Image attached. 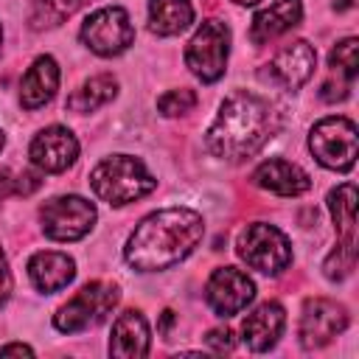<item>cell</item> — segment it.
<instances>
[{"instance_id": "6da1fadb", "label": "cell", "mask_w": 359, "mask_h": 359, "mask_svg": "<svg viewBox=\"0 0 359 359\" xmlns=\"http://www.w3.org/2000/svg\"><path fill=\"white\" fill-rule=\"evenodd\" d=\"M205 236V222L191 208L149 213L126 241V264L137 272H160L185 261Z\"/></svg>"}, {"instance_id": "7a4b0ae2", "label": "cell", "mask_w": 359, "mask_h": 359, "mask_svg": "<svg viewBox=\"0 0 359 359\" xmlns=\"http://www.w3.org/2000/svg\"><path fill=\"white\" fill-rule=\"evenodd\" d=\"M275 129H278L275 107L258 93L236 90L222 101L205 135V146L213 157L238 163L261 151V146L275 135Z\"/></svg>"}, {"instance_id": "3957f363", "label": "cell", "mask_w": 359, "mask_h": 359, "mask_svg": "<svg viewBox=\"0 0 359 359\" xmlns=\"http://www.w3.org/2000/svg\"><path fill=\"white\" fill-rule=\"evenodd\" d=\"M90 188L98 199L109 205H129L157 188V180L146 171V165L137 157L129 154H112L104 157L90 171Z\"/></svg>"}, {"instance_id": "277c9868", "label": "cell", "mask_w": 359, "mask_h": 359, "mask_svg": "<svg viewBox=\"0 0 359 359\" xmlns=\"http://www.w3.org/2000/svg\"><path fill=\"white\" fill-rule=\"evenodd\" d=\"M309 149L314 160L331 171H351L356 163V123L342 115H328L311 126Z\"/></svg>"}, {"instance_id": "5b68a950", "label": "cell", "mask_w": 359, "mask_h": 359, "mask_svg": "<svg viewBox=\"0 0 359 359\" xmlns=\"http://www.w3.org/2000/svg\"><path fill=\"white\" fill-rule=\"evenodd\" d=\"M236 247H238V258L264 275H280L292 261L289 238L275 224H266V222L247 224Z\"/></svg>"}, {"instance_id": "8992f818", "label": "cell", "mask_w": 359, "mask_h": 359, "mask_svg": "<svg viewBox=\"0 0 359 359\" xmlns=\"http://www.w3.org/2000/svg\"><path fill=\"white\" fill-rule=\"evenodd\" d=\"M230 53V28L222 20H205L185 45V65L196 79L213 84L224 76Z\"/></svg>"}, {"instance_id": "52a82bcc", "label": "cell", "mask_w": 359, "mask_h": 359, "mask_svg": "<svg viewBox=\"0 0 359 359\" xmlns=\"http://www.w3.org/2000/svg\"><path fill=\"white\" fill-rule=\"evenodd\" d=\"M118 286L115 283H107V280H93L87 286H81L76 292L73 300H67L56 314H53V325L62 331V334H76V331H84L90 325H98L109 311L112 306L118 303Z\"/></svg>"}, {"instance_id": "ba28073f", "label": "cell", "mask_w": 359, "mask_h": 359, "mask_svg": "<svg viewBox=\"0 0 359 359\" xmlns=\"http://www.w3.org/2000/svg\"><path fill=\"white\" fill-rule=\"evenodd\" d=\"M39 222H42V230H45L48 238H53V241H79L95 224V205L87 202L84 196H76V194L53 196L50 202L42 205Z\"/></svg>"}, {"instance_id": "9c48e42d", "label": "cell", "mask_w": 359, "mask_h": 359, "mask_svg": "<svg viewBox=\"0 0 359 359\" xmlns=\"http://www.w3.org/2000/svg\"><path fill=\"white\" fill-rule=\"evenodd\" d=\"M81 42L98 56H118L135 42V28L121 6H107L93 11L81 25Z\"/></svg>"}, {"instance_id": "30bf717a", "label": "cell", "mask_w": 359, "mask_h": 359, "mask_svg": "<svg viewBox=\"0 0 359 359\" xmlns=\"http://www.w3.org/2000/svg\"><path fill=\"white\" fill-rule=\"evenodd\" d=\"M348 328V309L328 297H311L300 314V345L306 351L328 345L337 334Z\"/></svg>"}, {"instance_id": "8fae6325", "label": "cell", "mask_w": 359, "mask_h": 359, "mask_svg": "<svg viewBox=\"0 0 359 359\" xmlns=\"http://www.w3.org/2000/svg\"><path fill=\"white\" fill-rule=\"evenodd\" d=\"M255 297V283L250 280L247 272L236 266H219L208 278L205 286V300L219 317H233L241 309H247Z\"/></svg>"}, {"instance_id": "7c38bea8", "label": "cell", "mask_w": 359, "mask_h": 359, "mask_svg": "<svg viewBox=\"0 0 359 359\" xmlns=\"http://www.w3.org/2000/svg\"><path fill=\"white\" fill-rule=\"evenodd\" d=\"M31 163L48 174H59L70 168L79 157V140L67 126H45L34 140H31Z\"/></svg>"}, {"instance_id": "4fadbf2b", "label": "cell", "mask_w": 359, "mask_h": 359, "mask_svg": "<svg viewBox=\"0 0 359 359\" xmlns=\"http://www.w3.org/2000/svg\"><path fill=\"white\" fill-rule=\"evenodd\" d=\"M314 65H317L314 48L309 42L297 39V42H292L275 53V59L269 62V79L286 90H297L311 79Z\"/></svg>"}, {"instance_id": "5bb4252c", "label": "cell", "mask_w": 359, "mask_h": 359, "mask_svg": "<svg viewBox=\"0 0 359 359\" xmlns=\"http://www.w3.org/2000/svg\"><path fill=\"white\" fill-rule=\"evenodd\" d=\"M283 325H286L283 306L275 300H266L247 314V320L241 325V339L250 351H269L280 339Z\"/></svg>"}, {"instance_id": "9a60e30c", "label": "cell", "mask_w": 359, "mask_h": 359, "mask_svg": "<svg viewBox=\"0 0 359 359\" xmlns=\"http://www.w3.org/2000/svg\"><path fill=\"white\" fill-rule=\"evenodd\" d=\"M252 182L258 188H264V191L278 194V196H300V194H306L311 188L309 174L300 165H294L289 160H280V157L264 160L252 171Z\"/></svg>"}, {"instance_id": "2e32d148", "label": "cell", "mask_w": 359, "mask_h": 359, "mask_svg": "<svg viewBox=\"0 0 359 359\" xmlns=\"http://www.w3.org/2000/svg\"><path fill=\"white\" fill-rule=\"evenodd\" d=\"M28 278L45 294L62 292L76 278V261L67 252H56V250L34 252L28 261Z\"/></svg>"}, {"instance_id": "e0dca14e", "label": "cell", "mask_w": 359, "mask_h": 359, "mask_svg": "<svg viewBox=\"0 0 359 359\" xmlns=\"http://www.w3.org/2000/svg\"><path fill=\"white\" fill-rule=\"evenodd\" d=\"M109 353L121 359H137L149 353V323L140 311L126 309L112 323L109 337Z\"/></svg>"}, {"instance_id": "ac0fdd59", "label": "cell", "mask_w": 359, "mask_h": 359, "mask_svg": "<svg viewBox=\"0 0 359 359\" xmlns=\"http://www.w3.org/2000/svg\"><path fill=\"white\" fill-rule=\"evenodd\" d=\"M59 87V65L53 56H39L34 65L25 70L22 84H20V104L25 109H39L56 95Z\"/></svg>"}, {"instance_id": "d6986e66", "label": "cell", "mask_w": 359, "mask_h": 359, "mask_svg": "<svg viewBox=\"0 0 359 359\" xmlns=\"http://www.w3.org/2000/svg\"><path fill=\"white\" fill-rule=\"evenodd\" d=\"M300 17H303L300 0H275L269 8H261L252 17V25H250L252 45H264V42L280 36L283 31L294 28L300 22Z\"/></svg>"}, {"instance_id": "ffe728a7", "label": "cell", "mask_w": 359, "mask_h": 359, "mask_svg": "<svg viewBox=\"0 0 359 359\" xmlns=\"http://www.w3.org/2000/svg\"><path fill=\"white\" fill-rule=\"evenodd\" d=\"M194 22V8L188 0H149V28L157 36L182 34Z\"/></svg>"}, {"instance_id": "44dd1931", "label": "cell", "mask_w": 359, "mask_h": 359, "mask_svg": "<svg viewBox=\"0 0 359 359\" xmlns=\"http://www.w3.org/2000/svg\"><path fill=\"white\" fill-rule=\"evenodd\" d=\"M328 208H331V219L339 241L356 244V185L353 182L337 185L328 194Z\"/></svg>"}, {"instance_id": "7402d4cb", "label": "cell", "mask_w": 359, "mask_h": 359, "mask_svg": "<svg viewBox=\"0 0 359 359\" xmlns=\"http://www.w3.org/2000/svg\"><path fill=\"white\" fill-rule=\"evenodd\" d=\"M115 93H118L115 76H109V73L90 76L79 90H73V93L67 95V109L81 112V115H84V112H93V109L104 107L107 101H112Z\"/></svg>"}, {"instance_id": "603a6c76", "label": "cell", "mask_w": 359, "mask_h": 359, "mask_svg": "<svg viewBox=\"0 0 359 359\" xmlns=\"http://www.w3.org/2000/svg\"><path fill=\"white\" fill-rule=\"evenodd\" d=\"M90 0H31L28 8V25L34 31H48L62 25L67 17H73L79 8H84Z\"/></svg>"}, {"instance_id": "cb8c5ba5", "label": "cell", "mask_w": 359, "mask_h": 359, "mask_svg": "<svg viewBox=\"0 0 359 359\" xmlns=\"http://www.w3.org/2000/svg\"><path fill=\"white\" fill-rule=\"evenodd\" d=\"M328 65H331L337 73H342L348 81H353L356 73H359V42H356L353 36L337 42L334 50H331V56H328Z\"/></svg>"}, {"instance_id": "d4e9b609", "label": "cell", "mask_w": 359, "mask_h": 359, "mask_svg": "<svg viewBox=\"0 0 359 359\" xmlns=\"http://www.w3.org/2000/svg\"><path fill=\"white\" fill-rule=\"evenodd\" d=\"M356 266V244L339 241L337 250H331V255L323 264V272L328 280H345Z\"/></svg>"}, {"instance_id": "484cf974", "label": "cell", "mask_w": 359, "mask_h": 359, "mask_svg": "<svg viewBox=\"0 0 359 359\" xmlns=\"http://www.w3.org/2000/svg\"><path fill=\"white\" fill-rule=\"evenodd\" d=\"M196 107V93L188 90V87H180V90H168L157 98V109L165 115V118H177V115H185Z\"/></svg>"}, {"instance_id": "4316f807", "label": "cell", "mask_w": 359, "mask_h": 359, "mask_svg": "<svg viewBox=\"0 0 359 359\" xmlns=\"http://www.w3.org/2000/svg\"><path fill=\"white\" fill-rule=\"evenodd\" d=\"M205 342H208V345H210L216 353L233 351V345H236V339H233V331H230V328H213V331H208Z\"/></svg>"}, {"instance_id": "83f0119b", "label": "cell", "mask_w": 359, "mask_h": 359, "mask_svg": "<svg viewBox=\"0 0 359 359\" xmlns=\"http://www.w3.org/2000/svg\"><path fill=\"white\" fill-rule=\"evenodd\" d=\"M39 185H42V177H39L36 171H20V174H17V188H14V194L28 196V194H34Z\"/></svg>"}, {"instance_id": "f1b7e54d", "label": "cell", "mask_w": 359, "mask_h": 359, "mask_svg": "<svg viewBox=\"0 0 359 359\" xmlns=\"http://www.w3.org/2000/svg\"><path fill=\"white\" fill-rule=\"evenodd\" d=\"M348 90H351V81H342V84L325 81L320 90V98L323 101H342V98H348Z\"/></svg>"}, {"instance_id": "f546056e", "label": "cell", "mask_w": 359, "mask_h": 359, "mask_svg": "<svg viewBox=\"0 0 359 359\" xmlns=\"http://www.w3.org/2000/svg\"><path fill=\"white\" fill-rule=\"evenodd\" d=\"M11 297V269H8V261H6V252L0 250V306Z\"/></svg>"}, {"instance_id": "4dcf8cb0", "label": "cell", "mask_w": 359, "mask_h": 359, "mask_svg": "<svg viewBox=\"0 0 359 359\" xmlns=\"http://www.w3.org/2000/svg\"><path fill=\"white\" fill-rule=\"evenodd\" d=\"M14 188H17V174L11 168H0V199L11 196Z\"/></svg>"}, {"instance_id": "1f68e13d", "label": "cell", "mask_w": 359, "mask_h": 359, "mask_svg": "<svg viewBox=\"0 0 359 359\" xmlns=\"http://www.w3.org/2000/svg\"><path fill=\"white\" fill-rule=\"evenodd\" d=\"M0 356H34V351L28 348V345H3L0 348Z\"/></svg>"}, {"instance_id": "d6a6232c", "label": "cell", "mask_w": 359, "mask_h": 359, "mask_svg": "<svg viewBox=\"0 0 359 359\" xmlns=\"http://www.w3.org/2000/svg\"><path fill=\"white\" fill-rule=\"evenodd\" d=\"M236 3H241V6H255V3H261V0H236Z\"/></svg>"}, {"instance_id": "836d02e7", "label": "cell", "mask_w": 359, "mask_h": 359, "mask_svg": "<svg viewBox=\"0 0 359 359\" xmlns=\"http://www.w3.org/2000/svg\"><path fill=\"white\" fill-rule=\"evenodd\" d=\"M3 143H6V137H3V132H0V149H3Z\"/></svg>"}, {"instance_id": "e575fe53", "label": "cell", "mask_w": 359, "mask_h": 359, "mask_svg": "<svg viewBox=\"0 0 359 359\" xmlns=\"http://www.w3.org/2000/svg\"><path fill=\"white\" fill-rule=\"evenodd\" d=\"M0 45H3V28H0Z\"/></svg>"}]
</instances>
